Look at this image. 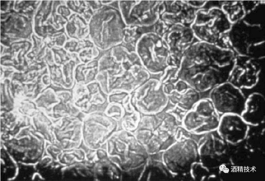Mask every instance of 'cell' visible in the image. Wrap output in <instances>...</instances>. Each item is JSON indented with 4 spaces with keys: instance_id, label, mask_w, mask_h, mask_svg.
Masks as SVG:
<instances>
[{
    "instance_id": "obj_1",
    "label": "cell",
    "mask_w": 265,
    "mask_h": 181,
    "mask_svg": "<svg viewBox=\"0 0 265 181\" xmlns=\"http://www.w3.org/2000/svg\"><path fill=\"white\" fill-rule=\"evenodd\" d=\"M246 98L242 90L228 81L212 89L210 94V100L220 116L231 114L241 115Z\"/></svg>"
},
{
    "instance_id": "obj_2",
    "label": "cell",
    "mask_w": 265,
    "mask_h": 181,
    "mask_svg": "<svg viewBox=\"0 0 265 181\" xmlns=\"http://www.w3.org/2000/svg\"><path fill=\"white\" fill-rule=\"evenodd\" d=\"M263 58L236 55L228 81L242 90L249 89L258 83Z\"/></svg>"
},
{
    "instance_id": "obj_3",
    "label": "cell",
    "mask_w": 265,
    "mask_h": 181,
    "mask_svg": "<svg viewBox=\"0 0 265 181\" xmlns=\"http://www.w3.org/2000/svg\"><path fill=\"white\" fill-rule=\"evenodd\" d=\"M250 127L240 115L227 114L220 116L216 131L229 144L235 145L246 140Z\"/></svg>"
},
{
    "instance_id": "obj_4",
    "label": "cell",
    "mask_w": 265,
    "mask_h": 181,
    "mask_svg": "<svg viewBox=\"0 0 265 181\" xmlns=\"http://www.w3.org/2000/svg\"><path fill=\"white\" fill-rule=\"evenodd\" d=\"M205 138L208 168L214 170L219 169L226 164L230 159L229 144L219 136L216 131L208 133Z\"/></svg>"
},
{
    "instance_id": "obj_5",
    "label": "cell",
    "mask_w": 265,
    "mask_h": 181,
    "mask_svg": "<svg viewBox=\"0 0 265 181\" xmlns=\"http://www.w3.org/2000/svg\"><path fill=\"white\" fill-rule=\"evenodd\" d=\"M241 115L250 126L257 127L265 121V98L259 92H254L246 98L244 109Z\"/></svg>"
},
{
    "instance_id": "obj_6",
    "label": "cell",
    "mask_w": 265,
    "mask_h": 181,
    "mask_svg": "<svg viewBox=\"0 0 265 181\" xmlns=\"http://www.w3.org/2000/svg\"><path fill=\"white\" fill-rule=\"evenodd\" d=\"M264 17V5L261 4L258 5L245 18V21L251 24L262 25Z\"/></svg>"
},
{
    "instance_id": "obj_7",
    "label": "cell",
    "mask_w": 265,
    "mask_h": 181,
    "mask_svg": "<svg viewBox=\"0 0 265 181\" xmlns=\"http://www.w3.org/2000/svg\"><path fill=\"white\" fill-rule=\"evenodd\" d=\"M230 4L224 6V8L229 15L231 20L234 21L239 19L243 15L242 7L238 3Z\"/></svg>"
},
{
    "instance_id": "obj_8",
    "label": "cell",
    "mask_w": 265,
    "mask_h": 181,
    "mask_svg": "<svg viewBox=\"0 0 265 181\" xmlns=\"http://www.w3.org/2000/svg\"><path fill=\"white\" fill-rule=\"evenodd\" d=\"M243 4L246 10L248 11L253 8L256 4V3L255 2L253 1H246L244 2Z\"/></svg>"
}]
</instances>
